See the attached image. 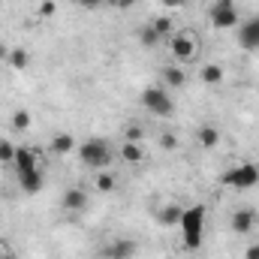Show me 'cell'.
<instances>
[{"instance_id": "obj_19", "label": "cell", "mask_w": 259, "mask_h": 259, "mask_svg": "<svg viewBox=\"0 0 259 259\" xmlns=\"http://www.w3.org/2000/svg\"><path fill=\"white\" fill-rule=\"evenodd\" d=\"M9 66L12 69H27V64H30V55L24 52V49H9Z\"/></svg>"}, {"instance_id": "obj_15", "label": "cell", "mask_w": 259, "mask_h": 259, "mask_svg": "<svg viewBox=\"0 0 259 259\" xmlns=\"http://www.w3.org/2000/svg\"><path fill=\"white\" fill-rule=\"evenodd\" d=\"M223 75H226V72H223V66L220 64H205L202 66V72H199V78H202L205 84H220Z\"/></svg>"}, {"instance_id": "obj_28", "label": "cell", "mask_w": 259, "mask_h": 259, "mask_svg": "<svg viewBox=\"0 0 259 259\" xmlns=\"http://www.w3.org/2000/svg\"><path fill=\"white\" fill-rule=\"evenodd\" d=\"M75 3H78L81 9H100V6H103L106 0H75Z\"/></svg>"}, {"instance_id": "obj_11", "label": "cell", "mask_w": 259, "mask_h": 259, "mask_svg": "<svg viewBox=\"0 0 259 259\" xmlns=\"http://www.w3.org/2000/svg\"><path fill=\"white\" fill-rule=\"evenodd\" d=\"M36 160H39V151L36 148H15V169L18 172H27V169H36Z\"/></svg>"}, {"instance_id": "obj_17", "label": "cell", "mask_w": 259, "mask_h": 259, "mask_svg": "<svg viewBox=\"0 0 259 259\" xmlns=\"http://www.w3.org/2000/svg\"><path fill=\"white\" fill-rule=\"evenodd\" d=\"M75 148V139L69 136V133H58L55 139H52V154H69Z\"/></svg>"}, {"instance_id": "obj_18", "label": "cell", "mask_w": 259, "mask_h": 259, "mask_svg": "<svg viewBox=\"0 0 259 259\" xmlns=\"http://www.w3.org/2000/svg\"><path fill=\"white\" fill-rule=\"evenodd\" d=\"M163 81H166L169 88H181V84L187 81V75H184V69H178V66H166V69H163Z\"/></svg>"}, {"instance_id": "obj_1", "label": "cell", "mask_w": 259, "mask_h": 259, "mask_svg": "<svg viewBox=\"0 0 259 259\" xmlns=\"http://www.w3.org/2000/svg\"><path fill=\"white\" fill-rule=\"evenodd\" d=\"M178 229H181V235H184V244H187L190 250L202 247V232H205V208H202V205L184 208Z\"/></svg>"}, {"instance_id": "obj_29", "label": "cell", "mask_w": 259, "mask_h": 259, "mask_svg": "<svg viewBox=\"0 0 259 259\" xmlns=\"http://www.w3.org/2000/svg\"><path fill=\"white\" fill-rule=\"evenodd\" d=\"M160 3H163L166 9H184V6H187L190 0H160Z\"/></svg>"}, {"instance_id": "obj_12", "label": "cell", "mask_w": 259, "mask_h": 259, "mask_svg": "<svg viewBox=\"0 0 259 259\" xmlns=\"http://www.w3.org/2000/svg\"><path fill=\"white\" fill-rule=\"evenodd\" d=\"M181 214H184V208H181L178 202H169V205L160 208L157 220H160V226H178V223H181Z\"/></svg>"}, {"instance_id": "obj_25", "label": "cell", "mask_w": 259, "mask_h": 259, "mask_svg": "<svg viewBox=\"0 0 259 259\" xmlns=\"http://www.w3.org/2000/svg\"><path fill=\"white\" fill-rule=\"evenodd\" d=\"M160 148H163V151H175V148H178V136H175V133H163V136H160Z\"/></svg>"}, {"instance_id": "obj_7", "label": "cell", "mask_w": 259, "mask_h": 259, "mask_svg": "<svg viewBox=\"0 0 259 259\" xmlns=\"http://www.w3.org/2000/svg\"><path fill=\"white\" fill-rule=\"evenodd\" d=\"M256 220H259V214L253 211V208H238L235 214H232V232H238V235H247L253 226H256Z\"/></svg>"}, {"instance_id": "obj_4", "label": "cell", "mask_w": 259, "mask_h": 259, "mask_svg": "<svg viewBox=\"0 0 259 259\" xmlns=\"http://www.w3.org/2000/svg\"><path fill=\"white\" fill-rule=\"evenodd\" d=\"M220 184L235 187V190H250V187L259 184V166L244 163V166H238V169H226V172L220 175Z\"/></svg>"}, {"instance_id": "obj_2", "label": "cell", "mask_w": 259, "mask_h": 259, "mask_svg": "<svg viewBox=\"0 0 259 259\" xmlns=\"http://www.w3.org/2000/svg\"><path fill=\"white\" fill-rule=\"evenodd\" d=\"M78 157L91 169H109V163L115 160V151H112V145L106 139H88V142H81Z\"/></svg>"}, {"instance_id": "obj_30", "label": "cell", "mask_w": 259, "mask_h": 259, "mask_svg": "<svg viewBox=\"0 0 259 259\" xmlns=\"http://www.w3.org/2000/svg\"><path fill=\"white\" fill-rule=\"evenodd\" d=\"M244 259H259V244H250V247L244 250Z\"/></svg>"}, {"instance_id": "obj_3", "label": "cell", "mask_w": 259, "mask_h": 259, "mask_svg": "<svg viewBox=\"0 0 259 259\" xmlns=\"http://www.w3.org/2000/svg\"><path fill=\"white\" fill-rule=\"evenodd\" d=\"M142 106H145L151 115H157V118H169V115L175 112L172 97H169V94H166V88H160V84L145 88V94H142Z\"/></svg>"}, {"instance_id": "obj_8", "label": "cell", "mask_w": 259, "mask_h": 259, "mask_svg": "<svg viewBox=\"0 0 259 259\" xmlns=\"http://www.w3.org/2000/svg\"><path fill=\"white\" fill-rule=\"evenodd\" d=\"M172 55H175L178 61H193L196 42L187 36V33H175V36H172Z\"/></svg>"}, {"instance_id": "obj_26", "label": "cell", "mask_w": 259, "mask_h": 259, "mask_svg": "<svg viewBox=\"0 0 259 259\" xmlns=\"http://www.w3.org/2000/svg\"><path fill=\"white\" fill-rule=\"evenodd\" d=\"M139 139H142V127L130 124V127L124 130V142H139Z\"/></svg>"}, {"instance_id": "obj_9", "label": "cell", "mask_w": 259, "mask_h": 259, "mask_svg": "<svg viewBox=\"0 0 259 259\" xmlns=\"http://www.w3.org/2000/svg\"><path fill=\"white\" fill-rule=\"evenodd\" d=\"M133 253H136V241L121 238V241H112L109 247H103V253H100V256H106V259H130Z\"/></svg>"}, {"instance_id": "obj_34", "label": "cell", "mask_w": 259, "mask_h": 259, "mask_svg": "<svg viewBox=\"0 0 259 259\" xmlns=\"http://www.w3.org/2000/svg\"><path fill=\"white\" fill-rule=\"evenodd\" d=\"M0 259H3V250H0Z\"/></svg>"}, {"instance_id": "obj_27", "label": "cell", "mask_w": 259, "mask_h": 259, "mask_svg": "<svg viewBox=\"0 0 259 259\" xmlns=\"http://www.w3.org/2000/svg\"><path fill=\"white\" fill-rule=\"evenodd\" d=\"M58 12V6H55V0H42V6H39V15L42 18H52Z\"/></svg>"}, {"instance_id": "obj_10", "label": "cell", "mask_w": 259, "mask_h": 259, "mask_svg": "<svg viewBox=\"0 0 259 259\" xmlns=\"http://www.w3.org/2000/svg\"><path fill=\"white\" fill-rule=\"evenodd\" d=\"M18 184H21V190L24 193H39L42 190V172H39V166L36 169H27V172H18Z\"/></svg>"}, {"instance_id": "obj_5", "label": "cell", "mask_w": 259, "mask_h": 259, "mask_svg": "<svg viewBox=\"0 0 259 259\" xmlns=\"http://www.w3.org/2000/svg\"><path fill=\"white\" fill-rule=\"evenodd\" d=\"M208 15H211V24L217 30H229V27L238 24V9H235L232 0H214V6H211Z\"/></svg>"}, {"instance_id": "obj_22", "label": "cell", "mask_w": 259, "mask_h": 259, "mask_svg": "<svg viewBox=\"0 0 259 259\" xmlns=\"http://www.w3.org/2000/svg\"><path fill=\"white\" fill-rule=\"evenodd\" d=\"M27 127H30V112H24V109H18V112L12 115V130H21V133H24Z\"/></svg>"}, {"instance_id": "obj_32", "label": "cell", "mask_w": 259, "mask_h": 259, "mask_svg": "<svg viewBox=\"0 0 259 259\" xmlns=\"http://www.w3.org/2000/svg\"><path fill=\"white\" fill-rule=\"evenodd\" d=\"M6 58H9V49H6V46L0 42V61H6Z\"/></svg>"}, {"instance_id": "obj_33", "label": "cell", "mask_w": 259, "mask_h": 259, "mask_svg": "<svg viewBox=\"0 0 259 259\" xmlns=\"http://www.w3.org/2000/svg\"><path fill=\"white\" fill-rule=\"evenodd\" d=\"M109 3H118V0H109Z\"/></svg>"}, {"instance_id": "obj_21", "label": "cell", "mask_w": 259, "mask_h": 259, "mask_svg": "<svg viewBox=\"0 0 259 259\" xmlns=\"http://www.w3.org/2000/svg\"><path fill=\"white\" fill-rule=\"evenodd\" d=\"M97 190H100V193H112V190H115V175L100 172V175H97Z\"/></svg>"}, {"instance_id": "obj_16", "label": "cell", "mask_w": 259, "mask_h": 259, "mask_svg": "<svg viewBox=\"0 0 259 259\" xmlns=\"http://www.w3.org/2000/svg\"><path fill=\"white\" fill-rule=\"evenodd\" d=\"M196 139H199V145H202V148H214V145L220 142V133H217V127L205 124V127H199V133H196Z\"/></svg>"}, {"instance_id": "obj_13", "label": "cell", "mask_w": 259, "mask_h": 259, "mask_svg": "<svg viewBox=\"0 0 259 259\" xmlns=\"http://www.w3.org/2000/svg\"><path fill=\"white\" fill-rule=\"evenodd\" d=\"M84 205H88V193H84L81 187H72V190L64 193V208L66 211H81Z\"/></svg>"}, {"instance_id": "obj_20", "label": "cell", "mask_w": 259, "mask_h": 259, "mask_svg": "<svg viewBox=\"0 0 259 259\" xmlns=\"http://www.w3.org/2000/svg\"><path fill=\"white\" fill-rule=\"evenodd\" d=\"M151 27H154V33L163 39V36H169V33H172V18L160 15V18H154V21H151Z\"/></svg>"}, {"instance_id": "obj_6", "label": "cell", "mask_w": 259, "mask_h": 259, "mask_svg": "<svg viewBox=\"0 0 259 259\" xmlns=\"http://www.w3.org/2000/svg\"><path fill=\"white\" fill-rule=\"evenodd\" d=\"M238 46H241L244 52H256L259 49V15L241 24V30H238Z\"/></svg>"}, {"instance_id": "obj_24", "label": "cell", "mask_w": 259, "mask_h": 259, "mask_svg": "<svg viewBox=\"0 0 259 259\" xmlns=\"http://www.w3.org/2000/svg\"><path fill=\"white\" fill-rule=\"evenodd\" d=\"M0 163H15V145L12 142H0Z\"/></svg>"}, {"instance_id": "obj_14", "label": "cell", "mask_w": 259, "mask_h": 259, "mask_svg": "<svg viewBox=\"0 0 259 259\" xmlns=\"http://www.w3.org/2000/svg\"><path fill=\"white\" fill-rule=\"evenodd\" d=\"M121 160H127V163H142V160H145V148H142L139 142H124V145H121Z\"/></svg>"}, {"instance_id": "obj_23", "label": "cell", "mask_w": 259, "mask_h": 259, "mask_svg": "<svg viewBox=\"0 0 259 259\" xmlns=\"http://www.w3.org/2000/svg\"><path fill=\"white\" fill-rule=\"evenodd\" d=\"M139 39H142V46H148V49H151V46H157V42H160V36H157V33H154V27H151V24H145V27H142V30H139Z\"/></svg>"}, {"instance_id": "obj_31", "label": "cell", "mask_w": 259, "mask_h": 259, "mask_svg": "<svg viewBox=\"0 0 259 259\" xmlns=\"http://www.w3.org/2000/svg\"><path fill=\"white\" fill-rule=\"evenodd\" d=\"M133 3H136V0H118V3H115V6H118V9H130V6H133Z\"/></svg>"}]
</instances>
